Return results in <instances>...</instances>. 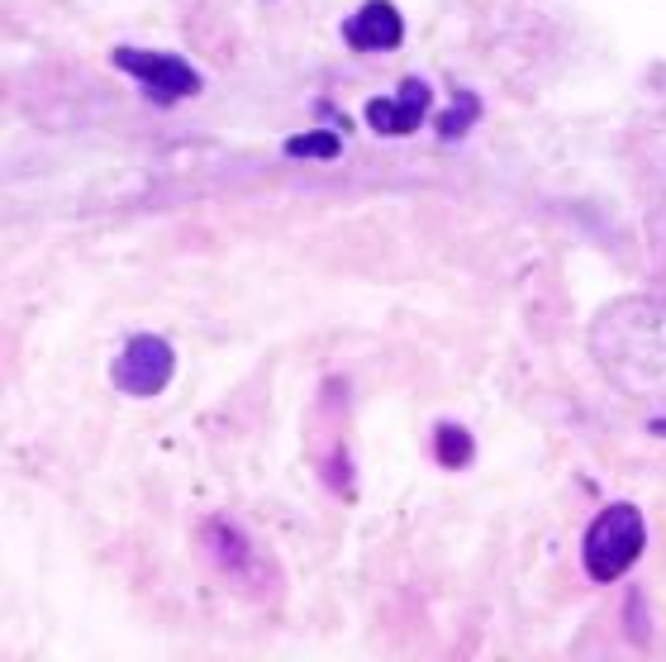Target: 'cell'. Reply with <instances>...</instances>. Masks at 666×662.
Here are the masks:
<instances>
[{
	"label": "cell",
	"instance_id": "4",
	"mask_svg": "<svg viewBox=\"0 0 666 662\" xmlns=\"http://www.w3.org/2000/svg\"><path fill=\"white\" fill-rule=\"evenodd\" d=\"M114 63H120L124 71H134V77L148 86V91H157L163 100H181V96H191L196 91V71L177 63V57H163V53H138V48H120L114 53Z\"/></svg>",
	"mask_w": 666,
	"mask_h": 662
},
{
	"label": "cell",
	"instance_id": "3",
	"mask_svg": "<svg viewBox=\"0 0 666 662\" xmlns=\"http://www.w3.org/2000/svg\"><path fill=\"white\" fill-rule=\"evenodd\" d=\"M171 367H177V353H171L167 339L157 334H138L124 343V353L114 357L110 377L124 396H157L171 382Z\"/></svg>",
	"mask_w": 666,
	"mask_h": 662
},
{
	"label": "cell",
	"instance_id": "1",
	"mask_svg": "<svg viewBox=\"0 0 666 662\" xmlns=\"http://www.w3.org/2000/svg\"><path fill=\"white\" fill-rule=\"evenodd\" d=\"M590 349L619 391L666 410V296L614 300L590 329Z\"/></svg>",
	"mask_w": 666,
	"mask_h": 662
},
{
	"label": "cell",
	"instance_id": "8",
	"mask_svg": "<svg viewBox=\"0 0 666 662\" xmlns=\"http://www.w3.org/2000/svg\"><path fill=\"white\" fill-rule=\"evenodd\" d=\"M443 463H467V439H462V429H443Z\"/></svg>",
	"mask_w": 666,
	"mask_h": 662
},
{
	"label": "cell",
	"instance_id": "5",
	"mask_svg": "<svg viewBox=\"0 0 666 662\" xmlns=\"http://www.w3.org/2000/svg\"><path fill=\"white\" fill-rule=\"evenodd\" d=\"M347 43H353L357 53H381V48H396L404 38V24L396 5H386V0H371V5H362L353 20H347Z\"/></svg>",
	"mask_w": 666,
	"mask_h": 662
},
{
	"label": "cell",
	"instance_id": "9",
	"mask_svg": "<svg viewBox=\"0 0 666 662\" xmlns=\"http://www.w3.org/2000/svg\"><path fill=\"white\" fill-rule=\"evenodd\" d=\"M291 153H333V139H296Z\"/></svg>",
	"mask_w": 666,
	"mask_h": 662
},
{
	"label": "cell",
	"instance_id": "2",
	"mask_svg": "<svg viewBox=\"0 0 666 662\" xmlns=\"http://www.w3.org/2000/svg\"><path fill=\"white\" fill-rule=\"evenodd\" d=\"M647 549V525H643V510L629 506V500H619V506L600 510V520L586 529V572L596 582H614L624 577V572L639 563Z\"/></svg>",
	"mask_w": 666,
	"mask_h": 662
},
{
	"label": "cell",
	"instance_id": "7",
	"mask_svg": "<svg viewBox=\"0 0 666 662\" xmlns=\"http://www.w3.org/2000/svg\"><path fill=\"white\" fill-rule=\"evenodd\" d=\"M643 224H647V249H653L657 277L666 282V163L643 186Z\"/></svg>",
	"mask_w": 666,
	"mask_h": 662
},
{
	"label": "cell",
	"instance_id": "6",
	"mask_svg": "<svg viewBox=\"0 0 666 662\" xmlns=\"http://www.w3.org/2000/svg\"><path fill=\"white\" fill-rule=\"evenodd\" d=\"M429 106V86L424 81H404V96L400 100H371L367 106V120L386 134H410L419 124V114Z\"/></svg>",
	"mask_w": 666,
	"mask_h": 662
}]
</instances>
